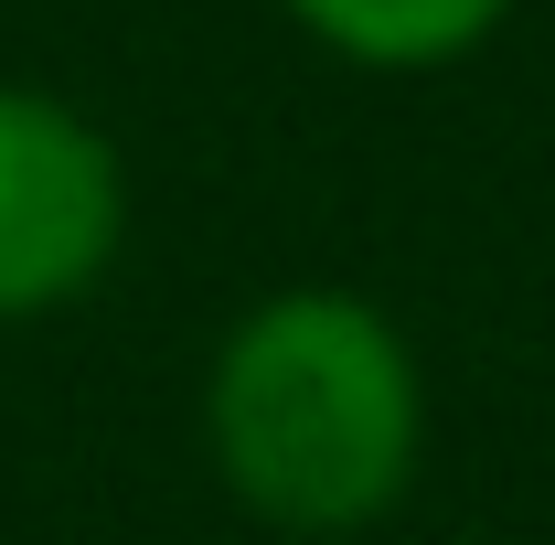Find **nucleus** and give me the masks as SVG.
Instances as JSON below:
<instances>
[{"label": "nucleus", "instance_id": "nucleus-1", "mask_svg": "<svg viewBox=\"0 0 555 545\" xmlns=\"http://www.w3.org/2000/svg\"><path fill=\"white\" fill-rule=\"evenodd\" d=\"M204 460L278 535H363L416 492L427 375L385 300L299 278L268 289L204 364Z\"/></svg>", "mask_w": 555, "mask_h": 545}, {"label": "nucleus", "instance_id": "nucleus-2", "mask_svg": "<svg viewBox=\"0 0 555 545\" xmlns=\"http://www.w3.org/2000/svg\"><path fill=\"white\" fill-rule=\"evenodd\" d=\"M129 246V161L75 97L0 75V332L96 300Z\"/></svg>", "mask_w": 555, "mask_h": 545}, {"label": "nucleus", "instance_id": "nucleus-3", "mask_svg": "<svg viewBox=\"0 0 555 545\" xmlns=\"http://www.w3.org/2000/svg\"><path fill=\"white\" fill-rule=\"evenodd\" d=\"M278 11L363 75H449L513 22V0H278Z\"/></svg>", "mask_w": 555, "mask_h": 545}]
</instances>
